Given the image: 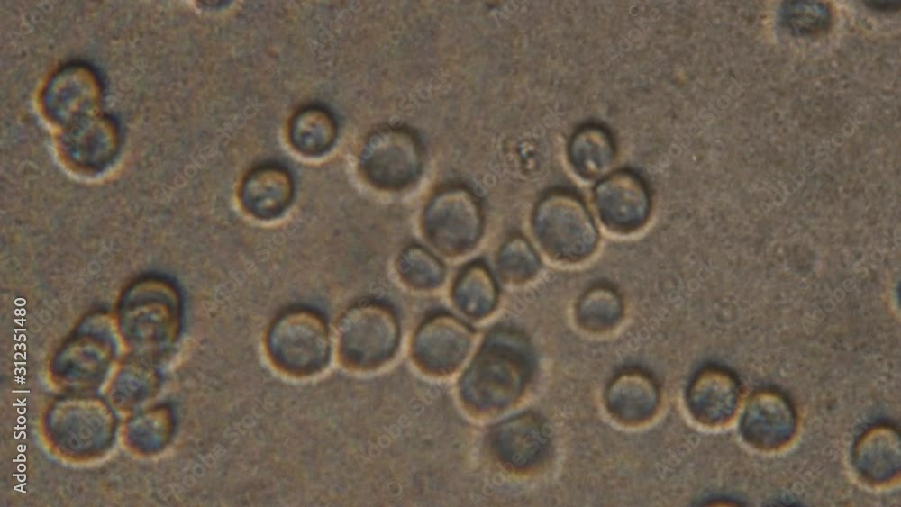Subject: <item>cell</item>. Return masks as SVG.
<instances>
[{"instance_id": "8", "label": "cell", "mask_w": 901, "mask_h": 507, "mask_svg": "<svg viewBox=\"0 0 901 507\" xmlns=\"http://www.w3.org/2000/svg\"><path fill=\"white\" fill-rule=\"evenodd\" d=\"M99 78L89 68L68 65L55 75L48 89L45 104L54 119L63 121L68 111L72 123L83 117L97 93Z\"/></svg>"}, {"instance_id": "1", "label": "cell", "mask_w": 901, "mask_h": 507, "mask_svg": "<svg viewBox=\"0 0 901 507\" xmlns=\"http://www.w3.org/2000/svg\"><path fill=\"white\" fill-rule=\"evenodd\" d=\"M514 340L508 333L493 336L464 375L462 393L473 407L502 408L523 391L529 376V358L517 338Z\"/></svg>"}, {"instance_id": "12", "label": "cell", "mask_w": 901, "mask_h": 507, "mask_svg": "<svg viewBox=\"0 0 901 507\" xmlns=\"http://www.w3.org/2000/svg\"><path fill=\"white\" fill-rule=\"evenodd\" d=\"M778 24L794 37L817 36L830 30L832 7L821 1H783L778 10Z\"/></svg>"}, {"instance_id": "3", "label": "cell", "mask_w": 901, "mask_h": 507, "mask_svg": "<svg viewBox=\"0 0 901 507\" xmlns=\"http://www.w3.org/2000/svg\"><path fill=\"white\" fill-rule=\"evenodd\" d=\"M338 349L343 364L370 368L392 354L396 326L392 313L379 303L361 302L349 308L338 322Z\"/></svg>"}, {"instance_id": "2", "label": "cell", "mask_w": 901, "mask_h": 507, "mask_svg": "<svg viewBox=\"0 0 901 507\" xmlns=\"http://www.w3.org/2000/svg\"><path fill=\"white\" fill-rule=\"evenodd\" d=\"M266 346L272 362L285 372L297 376L315 374L329 359L326 321L312 308L289 307L272 321Z\"/></svg>"}, {"instance_id": "11", "label": "cell", "mask_w": 901, "mask_h": 507, "mask_svg": "<svg viewBox=\"0 0 901 507\" xmlns=\"http://www.w3.org/2000/svg\"><path fill=\"white\" fill-rule=\"evenodd\" d=\"M337 134L336 122L332 113L320 106L301 109L291 120L289 136L293 147L307 156L326 152Z\"/></svg>"}, {"instance_id": "4", "label": "cell", "mask_w": 901, "mask_h": 507, "mask_svg": "<svg viewBox=\"0 0 901 507\" xmlns=\"http://www.w3.org/2000/svg\"><path fill=\"white\" fill-rule=\"evenodd\" d=\"M422 164L417 137L405 127L382 126L369 133L359 154L366 178L378 187L395 189L412 182Z\"/></svg>"}, {"instance_id": "10", "label": "cell", "mask_w": 901, "mask_h": 507, "mask_svg": "<svg viewBox=\"0 0 901 507\" xmlns=\"http://www.w3.org/2000/svg\"><path fill=\"white\" fill-rule=\"evenodd\" d=\"M569 156L575 168L582 176H601L614 162L615 148L613 138L599 125H586L572 136Z\"/></svg>"}, {"instance_id": "7", "label": "cell", "mask_w": 901, "mask_h": 507, "mask_svg": "<svg viewBox=\"0 0 901 507\" xmlns=\"http://www.w3.org/2000/svg\"><path fill=\"white\" fill-rule=\"evenodd\" d=\"M491 436L493 448L500 460L519 469L536 463L547 442L541 423L529 414L500 423Z\"/></svg>"}, {"instance_id": "9", "label": "cell", "mask_w": 901, "mask_h": 507, "mask_svg": "<svg viewBox=\"0 0 901 507\" xmlns=\"http://www.w3.org/2000/svg\"><path fill=\"white\" fill-rule=\"evenodd\" d=\"M438 321L437 327H423L416 340L415 353L420 363L429 370H451L466 354L467 330L456 321Z\"/></svg>"}, {"instance_id": "13", "label": "cell", "mask_w": 901, "mask_h": 507, "mask_svg": "<svg viewBox=\"0 0 901 507\" xmlns=\"http://www.w3.org/2000/svg\"><path fill=\"white\" fill-rule=\"evenodd\" d=\"M464 275L470 284H459L466 289L459 286L458 291L457 286V301L459 300L464 311L471 315L487 312L495 298V288L488 275L485 272L483 276H478L477 284H475L476 276H467L465 272Z\"/></svg>"}, {"instance_id": "14", "label": "cell", "mask_w": 901, "mask_h": 507, "mask_svg": "<svg viewBox=\"0 0 901 507\" xmlns=\"http://www.w3.org/2000/svg\"><path fill=\"white\" fill-rule=\"evenodd\" d=\"M866 7L880 13H892L900 9V1H863Z\"/></svg>"}, {"instance_id": "6", "label": "cell", "mask_w": 901, "mask_h": 507, "mask_svg": "<svg viewBox=\"0 0 901 507\" xmlns=\"http://www.w3.org/2000/svg\"><path fill=\"white\" fill-rule=\"evenodd\" d=\"M294 184L290 173L281 166L265 164L253 168L243 179L240 197L252 216L270 220L281 215L291 204Z\"/></svg>"}, {"instance_id": "5", "label": "cell", "mask_w": 901, "mask_h": 507, "mask_svg": "<svg viewBox=\"0 0 901 507\" xmlns=\"http://www.w3.org/2000/svg\"><path fill=\"white\" fill-rule=\"evenodd\" d=\"M599 213L614 227L632 229L646 217L650 196L643 181L629 171L615 172L596 188Z\"/></svg>"}]
</instances>
